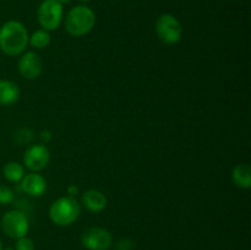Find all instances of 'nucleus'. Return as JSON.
<instances>
[{
    "label": "nucleus",
    "mask_w": 251,
    "mask_h": 250,
    "mask_svg": "<svg viewBox=\"0 0 251 250\" xmlns=\"http://www.w3.org/2000/svg\"><path fill=\"white\" fill-rule=\"evenodd\" d=\"M156 33L162 43L174 46L181 39L183 26L180 21L172 14H162L156 21Z\"/></svg>",
    "instance_id": "423d86ee"
},
{
    "label": "nucleus",
    "mask_w": 251,
    "mask_h": 250,
    "mask_svg": "<svg viewBox=\"0 0 251 250\" xmlns=\"http://www.w3.org/2000/svg\"><path fill=\"white\" fill-rule=\"evenodd\" d=\"M43 71V61L36 51H24L20 55L19 73L26 80H36Z\"/></svg>",
    "instance_id": "1a4fd4ad"
},
{
    "label": "nucleus",
    "mask_w": 251,
    "mask_h": 250,
    "mask_svg": "<svg viewBox=\"0 0 251 250\" xmlns=\"http://www.w3.org/2000/svg\"><path fill=\"white\" fill-rule=\"evenodd\" d=\"M20 190L32 198H39L47 190V180L38 172H29L25 174L22 180L19 183Z\"/></svg>",
    "instance_id": "9d476101"
},
{
    "label": "nucleus",
    "mask_w": 251,
    "mask_h": 250,
    "mask_svg": "<svg viewBox=\"0 0 251 250\" xmlns=\"http://www.w3.org/2000/svg\"><path fill=\"white\" fill-rule=\"evenodd\" d=\"M81 244L87 250H109L113 245L112 233L102 227H91L81 234Z\"/></svg>",
    "instance_id": "0eeeda50"
},
{
    "label": "nucleus",
    "mask_w": 251,
    "mask_h": 250,
    "mask_svg": "<svg viewBox=\"0 0 251 250\" xmlns=\"http://www.w3.org/2000/svg\"><path fill=\"white\" fill-rule=\"evenodd\" d=\"M29 34L22 22L10 20L0 27V50L9 56H19L26 51Z\"/></svg>",
    "instance_id": "f257e3e1"
},
{
    "label": "nucleus",
    "mask_w": 251,
    "mask_h": 250,
    "mask_svg": "<svg viewBox=\"0 0 251 250\" xmlns=\"http://www.w3.org/2000/svg\"><path fill=\"white\" fill-rule=\"evenodd\" d=\"M81 2H88V1H91V0H80Z\"/></svg>",
    "instance_id": "b1692460"
},
{
    "label": "nucleus",
    "mask_w": 251,
    "mask_h": 250,
    "mask_svg": "<svg viewBox=\"0 0 251 250\" xmlns=\"http://www.w3.org/2000/svg\"><path fill=\"white\" fill-rule=\"evenodd\" d=\"M115 250H134L135 242L131 238H122L117 242L114 247Z\"/></svg>",
    "instance_id": "6ab92c4d"
},
{
    "label": "nucleus",
    "mask_w": 251,
    "mask_h": 250,
    "mask_svg": "<svg viewBox=\"0 0 251 250\" xmlns=\"http://www.w3.org/2000/svg\"><path fill=\"white\" fill-rule=\"evenodd\" d=\"M2 174L9 183L19 184L26 174V168L20 162L11 161L5 164L4 168H2Z\"/></svg>",
    "instance_id": "4468645a"
},
{
    "label": "nucleus",
    "mask_w": 251,
    "mask_h": 250,
    "mask_svg": "<svg viewBox=\"0 0 251 250\" xmlns=\"http://www.w3.org/2000/svg\"><path fill=\"white\" fill-rule=\"evenodd\" d=\"M15 250H34L33 240L27 237V235L19 238V239H16Z\"/></svg>",
    "instance_id": "a211bd4d"
},
{
    "label": "nucleus",
    "mask_w": 251,
    "mask_h": 250,
    "mask_svg": "<svg viewBox=\"0 0 251 250\" xmlns=\"http://www.w3.org/2000/svg\"><path fill=\"white\" fill-rule=\"evenodd\" d=\"M21 91L14 81L0 78V105L10 107L20 100Z\"/></svg>",
    "instance_id": "f8f14e48"
},
{
    "label": "nucleus",
    "mask_w": 251,
    "mask_h": 250,
    "mask_svg": "<svg viewBox=\"0 0 251 250\" xmlns=\"http://www.w3.org/2000/svg\"><path fill=\"white\" fill-rule=\"evenodd\" d=\"M58 2H60L61 5H66L69 4V2H71V0H56Z\"/></svg>",
    "instance_id": "4be33fe9"
},
{
    "label": "nucleus",
    "mask_w": 251,
    "mask_h": 250,
    "mask_svg": "<svg viewBox=\"0 0 251 250\" xmlns=\"http://www.w3.org/2000/svg\"><path fill=\"white\" fill-rule=\"evenodd\" d=\"M81 202H82L83 207H85L86 210H88L90 212L93 213H98L102 212V211L107 207L108 199L100 190H97V189H90V190H86L85 193L82 194Z\"/></svg>",
    "instance_id": "9b49d317"
},
{
    "label": "nucleus",
    "mask_w": 251,
    "mask_h": 250,
    "mask_svg": "<svg viewBox=\"0 0 251 250\" xmlns=\"http://www.w3.org/2000/svg\"><path fill=\"white\" fill-rule=\"evenodd\" d=\"M0 227L5 235L16 240L27 235L29 230V220L24 211L10 210L2 215Z\"/></svg>",
    "instance_id": "39448f33"
},
{
    "label": "nucleus",
    "mask_w": 251,
    "mask_h": 250,
    "mask_svg": "<svg viewBox=\"0 0 251 250\" xmlns=\"http://www.w3.org/2000/svg\"><path fill=\"white\" fill-rule=\"evenodd\" d=\"M50 152L48 147L43 144L31 145L26 149L22 158V164L25 168L31 172H41L49 164Z\"/></svg>",
    "instance_id": "6e6552de"
},
{
    "label": "nucleus",
    "mask_w": 251,
    "mask_h": 250,
    "mask_svg": "<svg viewBox=\"0 0 251 250\" xmlns=\"http://www.w3.org/2000/svg\"><path fill=\"white\" fill-rule=\"evenodd\" d=\"M232 180L235 186L240 189L251 188V168L249 164L240 163L233 168Z\"/></svg>",
    "instance_id": "ddd939ff"
},
{
    "label": "nucleus",
    "mask_w": 251,
    "mask_h": 250,
    "mask_svg": "<svg viewBox=\"0 0 251 250\" xmlns=\"http://www.w3.org/2000/svg\"><path fill=\"white\" fill-rule=\"evenodd\" d=\"M81 206L75 198L61 196L53 201L49 207V218L59 227H68L80 217Z\"/></svg>",
    "instance_id": "7ed1b4c3"
},
{
    "label": "nucleus",
    "mask_w": 251,
    "mask_h": 250,
    "mask_svg": "<svg viewBox=\"0 0 251 250\" xmlns=\"http://www.w3.org/2000/svg\"><path fill=\"white\" fill-rule=\"evenodd\" d=\"M2 250H15V248H5V249H4V248H2Z\"/></svg>",
    "instance_id": "5701e85b"
},
{
    "label": "nucleus",
    "mask_w": 251,
    "mask_h": 250,
    "mask_svg": "<svg viewBox=\"0 0 251 250\" xmlns=\"http://www.w3.org/2000/svg\"><path fill=\"white\" fill-rule=\"evenodd\" d=\"M51 137L53 136H51V132L49 131V130H42V131L39 132V139H41L42 144L43 145L48 144V142L51 140Z\"/></svg>",
    "instance_id": "aec40b11"
},
{
    "label": "nucleus",
    "mask_w": 251,
    "mask_h": 250,
    "mask_svg": "<svg viewBox=\"0 0 251 250\" xmlns=\"http://www.w3.org/2000/svg\"><path fill=\"white\" fill-rule=\"evenodd\" d=\"M33 131L29 127H20L14 132V142L19 146H25V145L31 144L33 140Z\"/></svg>",
    "instance_id": "dca6fc26"
},
{
    "label": "nucleus",
    "mask_w": 251,
    "mask_h": 250,
    "mask_svg": "<svg viewBox=\"0 0 251 250\" xmlns=\"http://www.w3.org/2000/svg\"><path fill=\"white\" fill-rule=\"evenodd\" d=\"M0 250H2V243H1V240H0Z\"/></svg>",
    "instance_id": "393cba45"
},
{
    "label": "nucleus",
    "mask_w": 251,
    "mask_h": 250,
    "mask_svg": "<svg viewBox=\"0 0 251 250\" xmlns=\"http://www.w3.org/2000/svg\"><path fill=\"white\" fill-rule=\"evenodd\" d=\"M51 37L50 33L46 29H37L33 33L29 36L28 38V44H31V47L36 49H44L50 44Z\"/></svg>",
    "instance_id": "2eb2a0df"
},
{
    "label": "nucleus",
    "mask_w": 251,
    "mask_h": 250,
    "mask_svg": "<svg viewBox=\"0 0 251 250\" xmlns=\"http://www.w3.org/2000/svg\"><path fill=\"white\" fill-rule=\"evenodd\" d=\"M66 193H68V196H70V198H76L80 194V188L77 185H75V184H71L66 189Z\"/></svg>",
    "instance_id": "412c9836"
},
{
    "label": "nucleus",
    "mask_w": 251,
    "mask_h": 250,
    "mask_svg": "<svg viewBox=\"0 0 251 250\" xmlns=\"http://www.w3.org/2000/svg\"><path fill=\"white\" fill-rule=\"evenodd\" d=\"M15 201V191L7 185H0V205H10Z\"/></svg>",
    "instance_id": "f3484780"
},
{
    "label": "nucleus",
    "mask_w": 251,
    "mask_h": 250,
    "mask_svg": "<svg viewBox=\"0 0 251 250\" xmlns=\"http://www.w3.org/2000/svg\"><path fill=\"white\" fill-rule=\"evenodd\" d=\"M64 19L63 5L56 0H43L37 10V20L42 29L55 31L60 27Z\"/></svg>",
    "instance_id": "20e7f679"
},
{
    "label": "nucleus",
    "mask_w": 251,
    "mask_h": 250,
    "mask_svg": "<svg viewBox=\"0 0 251 250\" xmlns=\"http://www.w3.org/2000/svg\"><path fill=\"white\" fill-rule=\"evenodd\" d=\"M96 24V15L86 5H76L66 14L65 29L70 36L83 37L90 33Z\"/></svg>",
    "instance_id": "f03ea898"
}]
</instances>
